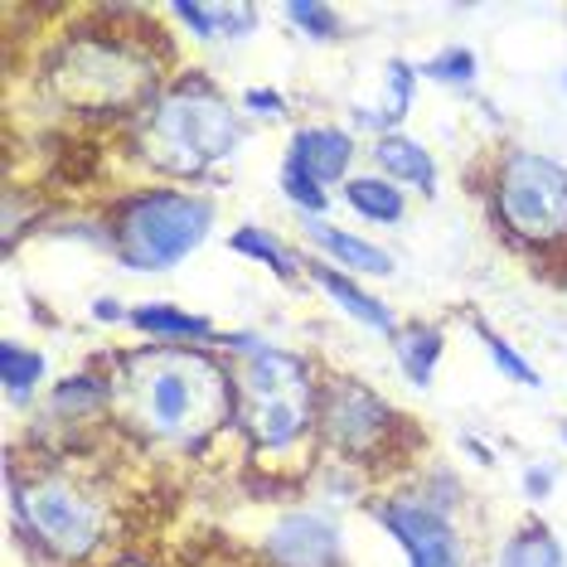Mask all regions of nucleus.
I'll return each instance as SVG.
<instances>
[{"label": "nucleus", "instance_id": "obj_5", "mask_svg": "<svg viewBox=\"0 0 567 567\" xmlns=\"http://www.w3.org/2000/svg\"><path fill=\"white\" fill-rule=\"evenodd\" d=\"M16 505L24 514V524L40 534V544H49L59 558H83L97 548L102 538V509L87 495H79L69 481H34L16 489Z\"/></svg>", "mask_w": 567, "mask_h": 567}, {"label": "nucleus", "instance_id": "obj_26", "mask_svg": "<svg viewBox=\"0 0 567 567\" xmlns=\"http://www.w3.org/2000/svg\"><path fill=\"white\" fill-rule=\"evenodd\" d=\"M281 189H287V199L296 204V209H306V214H320V209H326V189H320L311 175L291 171V165L281 171Z\"/></svg>", "mask_w": 567, "mask_h": 567}, {"label": "nucleus", "instance_id": "obj_31", "mask_svg": "<svg viewBox=\"0 0 567 567\" xmlns=\"http://www.w3.org/2000/svg\"><path fill=\"white\" fill-rule=\"evenodd\" d=\"M563 442H567V427H563Z\"/></svg>", "mask_w": 567, "mask_h": 567}, {"label": "nucleus", "instance_id": "obj_24", "mask_svg": "<svg viewBox=\"0 0 567 567\" xmlns=\"http://www.w3.org/2000/svg\"><path fill=\"white\" fill-rule=\"evenodd\" d=\"M287 20L301 24L311 40H340V16H334L330 6H316V0H296V6H287Z\"/></svg>", "mask_w": 567, "mask_h": 567}, {"label": "nucleus", "instance_id": "obj_15", "mask_svg": "<svg viewBox=\"0 0 567 567\" xmlns=\"http://www.w3.org/2000/svg\"><path fill=\"white\" fill-rule=\"evenodd\" d=\"M175 16L185 20L199 40H224V34H234V40H238V34H248L257 24L252 6H185V0H179Z\"/></svg>", "mask_w": 567, "mask_h": 567}, {"label": "nucleus", "instance_id": "obj_9", "mask_svg": "<svg viewBox=\"0 0 567 567\" xmlns=\"http://www.w3.org/2000/svg\"><path fill=\"white\" fill-rule=\"evenodd\" d=\"M350 161H354V141L344 132H334V126H306V132H296L291 156H287L291 171L311 175L316 185H334V179H344Z\"/></svg>", "mask_w": 567, "mask_h": 567}, {"label": "nucleus", "instance_id": "obj_16", "mask_svg": "<svg viewBox=\"0 0 567 567\" xmlns=\"http://www.w3.org/2000/svg\"><path fill=\"white\" fill-rule=\"evenodd\" d=\"M316 281L334 296V301L344 306V316H354V320H359V326H369V330H389V334L398 330V326H393V316H389V306H379L369 291H359L344 272H334V267H316Z\"/></svg>", "mask_w": 567, "mask_h": 567}, {"label": "nucleus", "instance_id": "obj_25", "mask_svg": "<svg viewBox=\"0 0 567 567\" xmlns=\"http://www.w3.org/2000/svg\"><path fill=\"white\" fill-rule=\"evenodd\" d=\"M481 340H485V350H489V359H495V369H499V373H505V379H514V383H524V389H538V383H544V379H538V373H534V369H528V364H524V359H519V354H514V344H505V340H499V334H489V330L481 326Z\"/></svg>", "mask_w": 567, "mask_h": 567}, {"label": "nucleus", "instance_id": "obj_14", "mask_svg": "<svg viewBox=\"0 0 567 567\" xmlns=\"http://www.w3.org/2000/svg\"><path fill=\"white\" fill-rule=\"evenodd\" d=\"M393 354L408 379L417 383V389H427L436 359H442V334L432 326H403V330H393Z\"/></svg>", "mask_w": 567, "mask_h": 567}, {"label": "nucleus", "instance_id": "obj_18", "mask_svg": "<svg viewBox=\"0 0 567 567\" xmlns=\"http://www.w3.org/2000/svg\"><path fill=\"white\" fill-rule=\"evenodd\" d=\"M132 326L151 330V334H175V340H204V334H214V326L204 316L175 311V306H136Z\"/></svg>", "mask_w": 567, "mask_h": 567}, {"label": "nucleus", "instance_id": "obj_32", "mask_svg": "<svg viewBox=\"0 0 567 567\" xmlns=\"http://www.w3.org/2000/svg\"><path fill=\"white\" fill-rule=\"evenodd\" d=\"M563 87H567V73H563Z\"/></svg>", "mask_w": 567, "mask_h": 567}, {"label": "nucleus", "instance_id": "obj_29", "mask_svg": "<svg viewBox=\"0 0 567 567\" xmlns=\"http://www.w3.org/2000/svg\"><path fill=\"white\" fill-rule=\"evenodd\" d=\"M548 485H553V475H548V471H528V475H524V489H528L534 499H544V495H548Z\"/></svg>", "mask_w": 567, "mask_h": 567}, {"label": "nucleus", "instance_id": "obj_27", "mask_svg": "<svg viewBox=\"0 0 567 567\" xmlns=\"http://www.w3.org/2000/svg\"><path fill=\"white\" fill-rule=\"evenodd\" d=\"M102 389L93 379H69V389H59V408H83V403H97Z\"/></svg>", "mask_w": 567, "mask_h": 567}, {"label": "nucleus", "instance_id": "obj_30", "mask_svg": "<svg viewBox=\"0 0 567 567\" xmlns=\"http://www.w3.org/2000/svg\"><path fill=\"white\" fill-rule=\"evenodd\" d=\"M93 316H97V320H122L117 301H97V306H93Z\"/></svg>", "mask_w": 567, "mask_h": 567}, {"label": "nucleus", "instance_id": "obj_1", "mask_svg": "<svg viewBox=\"0 0 567 567\" xmlns=\"http://www.w3.org/2000/svg\"><path fill=\"white\" fill-rule=\"evenodd\" d=\"M126 417L165 442H195L228 417V379L199 350H146L126 359Z\"/></svg>", "mask_w": 567, "mask_h": 567}, {"label": "nucleus", "instance_id": "obj_19", "mask_svg": "<svg viewBox=\"0 0 567 567\" xmlns=\"http://www.w3.org/2000/svg\"><path fill=\"white\" fill-rule=\"evenodd\" d=\"M344 199L364 218H373V224H398V218H403V195H398L389 179H350Z\"/></svg>", "mask_w": 567, "mask_h": 567}, {"label": "nucleus", "instance_id": "obj_22", "mask_svg": "<svg viewBox=\"0 0 567 567\" xmlns=\"http://www.w3.org/2000/svg\"><path fill=\"white\" fill-rule=\"evenodd\" d=\"M234 252H243V257H257V262H267V267H272V272H277L281 281H291V277H296L291 257L281 252L277 243L262 234V228H238V234H234Z\"/></svg>", "mask_w": 567, "mask_h": 567}, {"label": "nucleus", "instance_id": "obj_4", "mask_svg": "<svg viewBox=\"0 0 567 567\" xmlns=\"http://www.w3.org/2000/svg\"><path fill=\"white\" fill-rule=\"evenodd\" d=\"M499 214L519 238L553 243L567 234V171L538 151H514L499 165Z\"/></svg>", "mask_w": 567, "mask_h": 567}, {"label": "nucleus", "instance_id": "obj_21", "mask_svg": "<svg viewBox=\"0 0 567 567\" xmlns=\"http://www.w3.org/2000/svg\"><path fill=\"white\" fill-rule=\"evenodd\" d=\"M383 83H389V97H383V122H379V126H398V122L408 117V107H412V87H417V73H412L403 59H393L389 73H383Z\"/></svg>", "mask_w": 567, "mask_h": 567}, {"label": "nucleus", "instance_id": "obj_3", "mask_svg": "<svg viewBox=\"0 0 567 567\" xmlns=\"http://www.w3.org/2000/svg\"><path fill=\"white\" fill-rule=\"evenodd\" d=\"M214 204L195 195H141L117 218V257L132 272H165L209 238Z\"/></svg>", "mask_w": 567, "mask_h": 567}, {"label": "nucleus", "instance_id": "obj_28", "mask_svg": "<svg viewBox=\"0 0 567 567\" xmlns=\"http://www.w3.org/2000/svg\"><path fill=\"white\" fill-rule=\"evenodd\" d=\"M248 107H257V112H267V117H277L281 112V93H267V87H248Z\"/></svg>", "mask_w": 567, "mask_h": 567}, {"label": "nucleus", "instance_id": "obj_13", "mask_svg": "<svg viewBox=\"0 0 567 567\" xmlns=\"http://www.w3.org/2000/svg\"><path fill=\"white\" fill-rule=\"evenodd\" d=\"M379 171L383 175H393V179H408V185H417V189H436V165H432V156L417 146V141H408V136H383L379 141Z\"/></svg>", "mask_w": 567, "mask_h": 567}, {"label": "nucleus", "instance_id": "obj_6", "mask_svg": "<svg viewBox=\"0 0 567 567\" xmlns=\"http://www.w3.org/2000/svg\"><path fill=\"white\" fill-rule=\"evenodd\" d=\"M379 519L389 524V534L403 544L412 567H461L466 563L461 538H456V528L446 524V514L422 505V499H393V505L379 509Z\"/></svg>", "mask_w": 567, "mask_h": 567}, {"label": "nucleus", "instance_id": "obj_8", "mask_svg": "<svg viewBox=\"0 0 567 567\" xmlns=\"http://www.w3.org/2000/svg\"><path fill=\"white\" fill-rule=\"evenodd\" d=\"M383 427H389V408L379 398L359 383H334L326 398V432L334 442L344 451H364Z\"/></svg>", "mask_w": 567, "mask_h": 567}, {"label": "nucleus", "instance_id": "obj_10", "mask_svg": "<svg viewBox=\"0 0 567 567\" xmlns=\"http://www.w3.org/2000/svg\"><path fill=\"white\" fill-rule=\"evenodd\" d=\"M248 427H252V436H257L262 446H287V442H296V436H301V427H306V393L262 398V403L252 408Z\"/></svg>", "mask_w": 567, "mask_h": 567}, {"label": "nucleus", "instance_id": "obj_2", "mask_svg": "<svg viewBox=\"0 0 567 567\" xmlns=\"http://www.w3.org/2000/svg\"><path fill=\"white\" fill-rule=\"evenodd\" d=\"M238 136V112L199 79L171 87L151 112V156L179 175H199L204 165L234 156Z\"/></svg>", "mask_w": 567, "mask_h": 567}, {"label": "nucleus", "instance_id": "obj_12", "mask_svg": "<svg viewBox=\"0 0 567 567\" xmlns=\"http://www.w3.org/2000/svg\"><path fill=\"white\" fill-rule=\"evenodd\" d=\"M306 228H311V238L334 257V262L350 267V272H369V277H389L393 272V257L383 252V248H373V243L354 238V234H340V228L320 224V218H311Z\"/></svg>", "mask_w": 567, "mask_h": 567}, {"label": "nucleus", "instance_id": "obj_11", "mask_svg": "<svg viewBox=\"0 0 567 567\" xmlns=\"http://www.w3.org/2000/svg\"><path fill=\"white\" fill-rule=\"evenodd\" d=\"M248 393L262 403V398H281V393H306V364L281 350H257L248 359Z\"/></svg>", "mask_w": 567, "mask_h": 567}, {"label": "nucleus", "instance_id": "obj_23", "mask_svg": "<svg viewBox=\"0 0 567 567\" xmlns=\"http://www.w3.org/2000/svg\"><path fill=\"white\" fill-rule=\"evenodd\" d=\"M417 73H427V79H436V83H471L475 79V54L471 49H461V44H451L436 59L422 63Z\"/></svg>", "mask_w": 567, "mask_h": 567}, {"label": "nucleus", "instance_id": "obj_7", "mask_svg": "<svg viewBox=\"0 0 567 567\" xmlns=\"http://www.w3.org/2000/svg\"><path fill=\"white\" fill-rule=\"evenodd\" d=\"M267 558L277 567H334L340 558V534L320 514H287L267 534Z\"/></svg>", "mask_w": 567, "mask_h": 567}, {"label": "nucleus", "instance_id": "obj_17", "mask_svg": "<svg viewBox=\"0 0 567 567\" xmlns=\"http://www.w3.org/2000/svg\"><path fill=\"white\" fill-rule=\"evenodd\" d=\"M499 567H563V544L548 534L544 524H528L505 544Z\"/></svg>", "mask_w": 567, "mask_h": 567}, {"label": "nucleus", "instance_id": "obj_20", "mask_svg": "<svg viewBox=\"0 0 567 567\" xmlns=\"http://www.w3.org/2000/svg\"><path fill=\"white\" fill-rule=\"evenodd\" d=\"M0 373H6L10 398H24L34 383L44 379V354H34V350H24V344L6 340V344H0Z\"/></svg>", "mask_w": 567, "mask_h": 567}]
</instances>
